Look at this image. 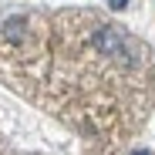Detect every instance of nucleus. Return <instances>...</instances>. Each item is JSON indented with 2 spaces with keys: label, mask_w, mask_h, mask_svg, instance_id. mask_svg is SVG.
I'll use <instances>...</instances> for the list:
<instances>
[{
  "label": "nucleus",
  "mask_w": 155,
  "mask_h": 155,
  "mask_svg": "<svg viewBox=\"0 0 155 155\" xmlns=\"http://www.w3.org/2000/svg\"><path fill=\"white\" fill-rule=\"evenodd\" d=\"M108 4H111V7H125V0H108Z\"/></svg>",
  "instance_id": "nucleus-1"
},
{
  "label": "nucleus",
  "mask_w": 155,
  "mask_h": 155,
  "mask_svg": "<svg viewBox=\"0 0 155 155\" xmlns=\"http://www.w3.org/2000/svg\"><path fill=\"white\" fill-rule=\"evenodd\" d=\"M135 155H145V152H135Z\"/></svg>",
  "instance_id": "nucleus-2"
}]
</instances>
